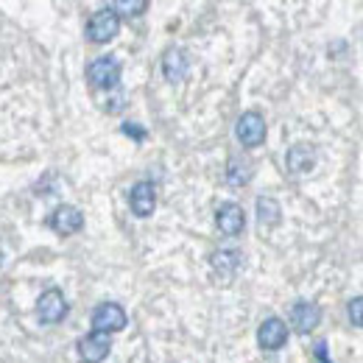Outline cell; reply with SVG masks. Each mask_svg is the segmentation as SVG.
<instances>
[{"instance_id": "2", "label": "cell", "mask_w": 363, "mask_h": 363, "mask_svg": "<svg viewBox=\"0 0 363 363\" xmlns=\"http://www.w3.org/2000/svg\"><path fill=\"white\" fill-rule=\"evenodd\" d=\"M118 28H121V17L106 6L101 11H95L87 23V37L92 43H109L118 37Z\"/></svg>"}, {"instance_id": "10", "label": "cell", "mask_w": 363, "mask_h": 363, "mask_svg": "<svg viewBox=\"0 0 363 363\" xmlns=\"http://www.w3.org/2000/svg\"><path fill=\"white\" fill-rule=\"evenodd\" d=\"M318 321H321V308H318V305H313V302H296V305H294V311H291V324L296 327V333H302V335L313 333L318 327Z\"/></svg>"}, {"instance_id": "15", "label": "cell", "mask_w": 363, "mask_h": 363, "mask_svg": "<svg viewBox=\"0 0 363 363\" xmlns=\"http://www.w3.org/2000/svg\"><path fill=\"white\" fill-rule=\"evenodd\" d=\"M257 221L263 227H277L282 221V210H279V204L274 201L272 196H260L257 199Z\"/></svg>"}, {"instance_id": "14", "label": "cell", "mask_w": 363, "mask_h": 363, "mask_svg": "<svg viewBox=\"0 0 363 363\" xmlns=\"http://www.w3.org/2000/svg\"><path fill=\"white\" fill-rule=\"evenodd\" d=\"M316 165V148L313 145H294L288 151V171L294 174H308Z\"/></svg>"}, {"instance_id": "20", "label": "cell", "mask_w": 363, "mask_h": 363, "mask_svg": "<svg viewBox=\"0 0 363 363\" xmlns=\"http://www.w3.org/2000/svg\"><path fill=\"white\" fill-rule=\"evenodd\" d=\"M313 352H316V358H318L321 363H330V355H327V341H318L316 350H313Z\"/></svg>"}, {"instance_id": "4", "label": "cell", "mask_w": 363, "mask_h": 363, "mask_svg": "<svg viewBox=\"0 0 363 363\" xmlns=\"http://www.w3.org/2000/svg\"><path fill=\"white\" fill-rule=\"evenodd\" d=\"M92 327H95V333H121L123 327H126V313H123V308L121 305H115V302H106V305H98L95 311H92Z\"/></svg>"}, {"instance_id": "19", "label": "cell", "mask_w": 363, "mask_h": 363, "mask_svg": "<svg viewBox=\"0 0 363 363\" xmlns=\"http://www.w3.org/2000/svg\"><path fill=\"white\" fill-rule=\"evenodd\" d=\"M123 135L135 137V140H143V137H145V129H140L137 123H123Z\"/></svg>"}, {"instance_id": "6", "label": "cell", "mask_w": 363, "mask_h": 363, "mask_svg": "<svg viewBox=\"0 0 363 363\" xmlns=\"http://www.w3.org/2000/svg\"><path fill=\"white\" fill-rule=\"evenodd\" d=\"M285 341H288V327H285L282 318L272 316L260 324V330H257V344H260L263 350L277 352V350L285 347Z\"/></svg>"}, {"instance_id": "7", "label": "cell", "mask_w": 363, "mask_h": 363, "mask_svg": "<svg viewBox=\"0 0 363 363\" xmlns=\"http://www.w3.org/2000/svg\"><path fill=\"white\" fill-rule=\"evenodd\" d=\"M76 350H79V358L84 363H101L109 355L112 344H109V338H106L104 333H95V330H92L90 335H84V338L79 341Z\"/></svg>"}, {"instance_id": "1", "label": "cell", "mask_w": 363, "mask_h": 363, "mask_svg": "<svg viewBox=\"0 0 363 363\" xmlns=\"http://www.w3.org/2000/svg\"><path fill=\"white\" fill-rule=\"evenodd\" d=\"M87 79H90L92 87H101V90L118 87V82H121V62L115 56L95 59L90 67H87Z\"/></svg>"}, {"instance_id": "8", "label": "cell", "mask_w": 363, "mask_h": 363, "mask_svg": "<svg viewBox=\"0 0 363 363\" xmlns=\"http://www.w3.org/2000/svg\"><path fill=\"white\" fill-rule=\"evenodd\" d=\"M129 204H132V213L140 218H148L157 207V190H154V182H137L129 193Z\"/></svg>"}, {"instance_id": "21", "label": "cell", "mask_w": 363, "mask_h": 363, "mask_svg": "<svg viewBox=\"0 0 363 363\" xmlns=\"http://www.w3.org/2000/svg\"><path fill=\"white\" fill-rule=\"evenodd\" d=\"M0 263H3V252H0Z\"/></svg>"}, {"instance_id": "9", "label": "cell", "mask_w": 363, "mask_h": 363, "mask_svg": "<svg viewBox=\"0 0 363 363\" xmlns=\"http://www.w3.org/2000/svg\"><path fill=\"white\" fill-rule=\"evenodd\" d=\"M84 227V216H82V210L79 207H70V204H62V207H56V213L50 216V229H56L59 235H73V232H79V229Z\"/></svg>"}, {"instance_id": "16", "label": "cell", "mask_w": 363, "mask_h": 363, "mask_svg": "<svg viewBox=\"0 0 363 363\" xmlns=\"http://www.w3.org/2000/svg\"><path fill=\"white\" fill-rule=\"evenodd\" d=\"M249 179H252V162L235 157L227 168V182L229 184H235V187H240V184H246Z\"/></svg>"}, {"instance_id": "5", "label": "cell", "mask_w": 363, "mask_h": 363, "mask_svg": "<svg viewBox=\"0 0 363 363\" xmlns=\"http://www.w3.org/2000/svg\"><path fill=\"white\" fill-rule=\"evenodd\" d=\"M37 316L43 324H59L62 318L67 316V299H65V294L59 291V288H50L45 291L43 296H40V302H37Z\"/></svg>"}, {"instance_id": "11", "label": "cell", "mask_w": 363, "mask_h": 363, "mask_svg": "<svg viewBox=\"0 0 363 363\" xmlns=\"http://www.w3.org/2000/svg\"><path fill=\"white\" fill-rule=\"evenodd\" d=\"M187 70H190L187 53H184L182 48H168V50H165V59H162V73H165V79H168L171 84H179V82H184Z\"/></svg>"}, {"instance_id": "17", "label": "cell", "mask_w": 363, "mask_h": 363, "mask_svg": "<svg viewBox=\"0 0 363 363\" xmlns=\"http://www.w3.org/2000/svg\"><path fill=\"white\" fill-rule=\"evenodd\" d=\"M109 9L118 14H129V17H140L145 9H148V3L145 0H115V3H109Z\"/></svg>"}, {"instance_id": "13", "label": "cell", "mask_w": 363, "mask_h": 363, "mask_svg": "<svg viewBox=\"0 0 363 363\" xmlns=\"http://www.w3.org/2000/svg\"><path fill=\"white\" fill-rule=\"evenodd\" d=\"M240 269V252H232V249H221L213 255V272L221 282L232 279Z\"/></svg>"}, {"instance_id": "3", "label": "cell", "mask_w": 363, "mask_h": 363, "mask_svg": "<svg viewBox=\"0 0 363 363\" xmlns=\"http://www.w3.org/2000/svg\"><path fill=\"white\" fill-rule=\"evenodd\" d=\"M235 135L238 140L246 145V148H255L266 140V121L260 112H243L238 118V126H235Z\"/></svg>"}, {"instance_id": "18", "label": "cell", "mask_w": 363, "mask_h": 363, "mask_svg": "<svg viewBox=\"0 0 363 363\" xmlns=\"http://www.w3.org/2000/svg\"><path fill=\"white\" fill-rule=\"evenodd\" d=\"M347 311H350V321H352L355 327H363V296H355Z\"/></svg>"}, {"instance_id": "12", "label": "cell", "mask_w": 363, "mask_h": 363, "mask_svg": "<svg viewBox=\"0 0 363 363\" xmlns=\"http://www.w3.org/2000/svg\"><path fill=\"white\" fill-rule=\"evenodd\" d=\"M216 224L218 229L224 232V235H240L243 227H246V216H243V210L238 207V204H221L218 207V213H216Z\"/></svg>"}]
</instances>
